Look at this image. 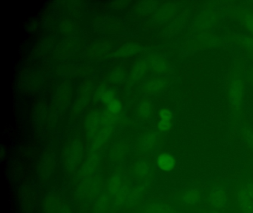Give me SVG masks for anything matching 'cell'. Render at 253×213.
<instances>
[{"mask_svg": "<svg viewBox=\"0 0 253 213\" xmlns=\"http://www.w3.org/2000/svg\"><path fill=\"white\" fill-rule=\"evenodd\" d=\"M209 202L214 209H221L224 207L226 203V194L223 188L217 187L210 192Z\"/></svg>", "mask_w": 253, "mask_h": 213, "instance_id": "cell-1", "label": "cell"}, {"mask_svg": "<svg viewBox=\"0 0 253 213\" xmlns=\"http://www.w3.org/2000/svg\"><path fill=\"white\" fill-rule=\"evenodd\" d=\"M238 201L240 210L243 213H253V198L246 188H243L238 192Z\"/></svg>", "mask_w": 253, "mask_h": 213, "instance_id": "cell-2", "label": "cell"}, {"mask_svg": "<svg viewBox=\"0 0 253 213\" xmlns=\"http://www.w3.org/2000/svg\"><path fill=\"white\" fill-rule=\"evenodd\" d=\"M243 85L239 80H235L232 83L230 89L231 100L234 106H238L242 97Z\"/></svg>", "mask_w": 253, "mask_h": 213, "instance_id": "cell-3", "label": "cell"}, {"mask_svg": "<svg viewBox=\"0 0 253 213\" xmlns=\"http://www.w3.org/2000/svg\"><path fill=\"white\" fill-rule=\"evenodd\" d=\"M158 166L161 170L169 172L174 169L175 161L174 158L168 153H162L158 156Z\"/></svg>", "mask_w": 253, "mask_h": 213, "instance_id": "cell-4", "label": "cell"}, {"mask_svg": "<svg viewBox=\"0 0 253 213\" xmlns=\"http://www.w3.org/2000/svg\"><path fill=\"white\" fill-rule=\"evenodd\" d=\"M201 197V193L198 189H189L183 194V201H184L185 204L193 205L200 202Z\"/></svg>", "mask_w": 253, "mask_h": 213, "instance_id": "cell-5", "label": "cell"}, {"mask_svg": "<svg viewBox=\"0 0 253 213\" xmlns=\"http://www.w3.org/2000/svg\"><path fill=\"white\" fill-rule=\"evenodd\" d=\"M147 213H175V211L169 206L153 204L148 208Z\"/></svg>", "mask_w": 253, "mask_h": 213, "instance_id": "cell-6", "label": "cell"}, {"mask_svg": "<svg viewBox=\"0 0 253 213\" xmlns=\"http://www.w3.org/2000/svg\"><path fill=\"white\" fill-rule=\"evenodd\" d=\"M109 109L113 113H118L121 111V104L118 100H113L109 104Z\"/></svg>", "mask_w": 253, "mask_h": 213, "instance_id": "cell-7", "label": "cell"}, {"mask_svg": "<svg viewBox=\"0 0 253 213\" xmlns=\"http://www.w3.org/2000/svg\"><path fill=\"white\" fill-rule=\"evenodd\" d=\"M171 122L170 120H161L158 124V129L161 131H169L171 128Z\"/></svg>", "mask_w": 253, "mask_h": 213, "instance_id": "cell-8", "label": "cell"}, {"mask_svg": "<svg viewBox=\"0 0 253 213\" xmlns=\"http://www.w3.org/2000/svg\"><path fill=\"white\" fill-rule=\"evenodd\" d=\"M101 99L103 102L106 103H110L113 101L114 93L111 90H107V91H103L101 93Z\"/></svg>", "mask_w": 253, "mask_h": 213, "instance_id": "cell-9", "label": "cell"}, {"mask_svg": "<svg viewBox=\"0 0 253 213\" xmlns=\"http://www.w3.org/2000/svg\"><path fill=\"white\" fill-rule=\"evenodd\" d=\"M245 23L248 29L253 33V14H249L246 16Z\"/></svg>", "mask_w": 253, "mask_h": 213, "instance_id": "cell-10", "label": "cell"}, {"mask_svg": "<svg viewBox=\"0 0 253 213\" xmlns=\"http://www.w3.org/2000/svg\"><path fill=\"white\" fill-rule=\"evenodd\" d=\"M160 116L162 118V120H170L171 121V112L169 109H164L160 112Z\"/></svg>", "mask_w": 253, "mask_h": 213, "instance_id": "cell-11", "label": "cell"}, {"mask_svg": "<svg viewBox=\"0 0 253 213\" xmlns=\"http://www.w3.org/2000/svg\"><path fill=\"white\" fill-rule=\"evenodd\" d=\"M140 113L143 115H147L149 113V104L145 102L142 105L141 108H140Z\"/></svg>", "mask_w": 253, "mask_h": 213, "instance_id": "cell-12", "label": "cell"}, {"mask_svg": "<svg viewBox=\"0 0 253 213\" xmlns=\"http://www.w3.org/2000/svg\"><path fill=\"white\" fill-rule=\"evenodd\" d=\"M140 167V170H137V173H140L141 176H143V175L146 174L148 171L147 167H146V164H141L140 166H138Z\"/></svg>", "mask_w": 253, "mask_h": 213, "instance_id": "cell-13", "label": "cell"}, {"mask_svg": "<svg viewBox=\"0 0 253 213\" xmlns=\"http://www.w3.org/2000/svg\"><path fill=\"white\" fill-rule=\"evenodd\" d=\"M245 188L247 189V192L250 194V196L253 198V183H248Z\"/></svg>", "mask_w": 253, "mask_h": 213, "instance_id": "cell-14", "label": "cell"}, {"mask_svg": "<svg viewBox=\"0 0 253 213\" xmlns=\"http://www.w3.org/2000/svg\"><path fill=\"white\" fill-rule=\"evenodd\" d=\"M247 46L250 47V48L253 49V38H246L245 41Z\"/></svg>", "mask_w": 253, "mask_h": 213, "instance_id": "cell-15", "label": "cell"}]
</instances>
